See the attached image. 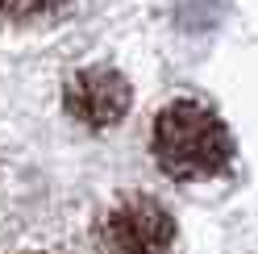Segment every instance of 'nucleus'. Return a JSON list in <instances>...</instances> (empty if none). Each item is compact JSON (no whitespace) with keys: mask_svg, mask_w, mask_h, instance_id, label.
I'll use <instances>...</instances> for the list:
<instances>
[{"mask_svg":"<svg viewBox=\"0 0 258 254\" xmlns=\"http://www.w3.org/2000/svg\"><path fill=\"white\" fill-rule=\"evenodd\" d=\"M175 242V217L154 196H121L96 225L100 254H167Z\"/></svg>","mask_w":258,"mask_h":254,"instance_id":"2","label":"nucleus"},{"mask_svg":"<svg viewBox=\"0 0 258 254\" xmlns=\"http://www.w3.org/2000/svg\"><path fill=\"white\" fill-rule=\"evenodd\" d=\"M150 150L154 163L179 183H196V179H213L229 167L233 158V142L225 121L200 100H171L163 113L154 117V134H150Z\"/></svg>","mask_w":258,"mask_h":254,"instance_id":"1","label":"nucleus"},{"mask_svg":"<svg viewBox=\"0 0 258 254\" xmlns=\"http://www.w3.org/2000/svg\"><path fill=\"white\" fill-rule=\"evenodd\" d=\"M62 100H67V113L75 121H84L88 130H108V125H117L125 113H129V100H134V92H129V79L121 71H108V67H84L67 79V92H62Z\"/></svg>","mask_w":258,"mask_h":254,"instance_id":"3","label":"nucleus"}]
</instances>
